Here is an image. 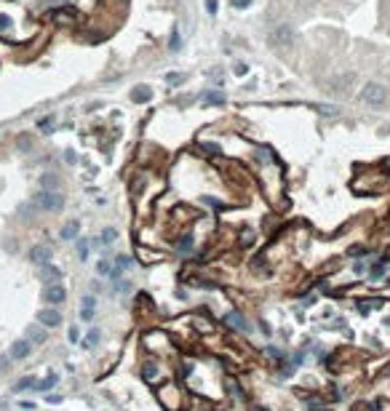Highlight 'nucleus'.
<instances>
[{"label":"nucleus","mask_w":390,"mask_h":411,"mask_svg":"<svg viewBox=\"0 0 390 411\" xmlns=\"http://www.w3.org/2000/svg\"><path fill=\"white\" fill-rule=\"evenodd\" d=\"M38 321H41V326H45V329H54V326L62 323V312H56V310H41L38 312Z\"/></svg>","instance_id":"nucleus-4"},{"label":"nucleus","mask_w":390,"mask_h":411,"mask_svg":"<svg viewBox=\"0 0 390 411\" xmlns=\"http://www.w3.org/2000/svg\"><path fill=\"white\" fill-rule=\"evenodd\" d=\"M67 339H70V342H81V331H78L75 326H72V329H70V334H67Z\"/></svg>","instance_id":"nucleus-29"},{"label":"nucleus","mask_w":390,"mask_h":411,"mask_svg":"<svg viewBox=\"0 0 390 411\" xmlns=\"http://www.w3.org/2000/svg\"><path fill=\"white\" fill-rule=\"evenodd\" d=\"M78 257L81 259L88 257V240H78Z\"/></svg>","instance_id":"nucleus-22"},{"label":"nucleus","mask_w":390,"mask_h":411,"mask_svg":"<svg viewBox=\"0 0 390 411\" xmlns=\"http://www.w3.org/2000/svg\"><path fill=\"white\" fill-rule=\"evenodd\" d=\"M206 11L209 14H217V0H206Z\"/></svg>","instance_id":"nucleus-31"},{"label":"nucleus","mask_w":390,"mask_h":411,"mask_svg":"<svg viewBox=\"0 0 390 411\" xmlns=\"http://www.w3.org/2000/svg\"><path fill=\"white\" fill-rule=\"evenodd\" d=\"M99 334H102V331L91 329V331H88V336H86V342H83V344H86V347H94V344L99 342Z\"/></svg>","instance_id":"nucleus-18"},{"label":"nucleus","mask_w":390,"mask_h":411,"mask_svg":"<svg viewBox=\"0 0 390 411\" xmlns=\"http://www.w3.org/2000/svg\"><path fill=\"white\" fill-rule=\"evenodd\" d=\"M35 206L43 208V211H59L64 206V198L56 190H41L35 195Z\"/></svg>","instance_id":"nucleus-2"},{"label":"nucleus","mask_w":390,"mask_h":411,"mask_svg":"<svg viewBox=\"0 0 390 411\" xmlns=\"http://www.w3.org/2000/svg\"><path fill=\"white\" fill-rule=\"evenodd\" d=\"M369 275H372V280H380L382 275H385V267H382V264L372 267V270H369Z\"/></svg>","instance_id":"nucleus-24"},{"label":"nucleus","mask_w":390,"mask_h":411,"mask_svg":"<svg viewBox=\"0 0 390 411\" xmlns=\"http://www.w3.org/2000/svg\"><path fill=\"white\" fill-rule=\"evenodd\" d=\"M380 304H382L380 299H374V302H369V299H366V302H358V310L366 312V310H372V307H380Z\"/></svg>","instance_id":"nucleus-21"},{"label":"nucleus","mask_w":390,"mask_h":411,"mask_svg":"<svg viewBox=\"0 0 390 411\" xmlns=\"http://www.w3.org/2000/svg\"><path fill=\"white\" fill-rule=\"evenodd\" d=\"M131 96H134V102L144 104V102L153 99V88H150V86H136L134 91H131Z\"/></svg>","instance_id":"nucleus-9"},{"label":"nucleus","mask_w":390,"mask_h":411,"mask_svg":"<svg viewBox=\"0 0 390 411\" xmlns=\"http://www.w3.org/2000/svg\"><path fill=\"white\" fill-rule=\"evenodd\" d=\"M30 259L35 264H48V259H51V249L48 246H35V249L30 251Z\"/></svg>","instance_id":"nucleus-6"},{"label":"nucleus","mask_w":390,"mask_h":411,"mask_svg":"<svg viewBox=\"0 0 390 411\" xmlns=\"http://www.w3.org/2000/svg\"><path fill=\"white\" fill-rule=\"evenodd\" d=\"M56 182H59V179H56L54 174H43V176H41V185H43V190H54V187H56Z\"/></svg>","instance_id":"nucleus-15"},{"label":"nucleus","mask_w":390,"mask_h":411,"mask_svg":"<svg viewBox=\"0 0 390 411\" xmlns=\"http://www.w3.org/2000/svg\"><path fill=\"white\" fill-rule=\"evenodd\" d=\"M94 307H96V299L91 297H83V302H81V318L83 321H91V318H94Z\"/></svg>","instance_id":"nucleus-8"},{"label":"nucleus","mask_w":390,"mask_h":411,"mask_svg":"<svg viewBox=\"0 0 390 411\" xmlns=\"http://www.w3.org/2000/svg\"><path fill=\"white\" fill-rule=\"evenodd\" d=\"M51 120H54V117H41V120H38V128L48 131V128H51Z\"/></svg>","instance_id":"nucleus-28"},{"label":"nucleus","mask_w":390,"mask_h":411,"mask_svg":"<svg viewBox=\"0 0 390 411\" xmlns=\"http://www.w3.org/2000/svg\"><path fill=\"white\" fill-rule=\"evenodd\" d=\"M203 99L209 104H222V94H217V91H209V94H203Z\"/></svg>","instance_id":"nucleus-20"},{"label":"nucleus","mask_w":390,"mask_h":411,"mask_svg":"<svg viewBox=\"0 0 390 411\" xmlns=\"http://www.w3.org/2000/svg\"><path fill=\"white\" fill-rule=\"evenodd\" d=\"M64 297H67V294H64V286L62 283H51V286H45V291H43V299L48 304H62Z\"/></svg>","instance_id":"nucleus-3"},{"label":"nucleus","mask_w":390,"mask_h":411,"mask_svg":"<svg viewBox=\"0 0 390 411\" xmlns=\"http://www.w3.org/2000/svg\"><path fill=\"white\" fill-rule=\"evenodd\" d=\"M166 83H169V86H176V83H182V75L179 73H169L166 75Z\"/></svg>","instance_id":"nucleus-26"},{"label":"nucleus","mask_w":390,"mask_h":411,"mask_svg":"<svg viewBox=\"0 0 390 411\" xmlns=\"http://www.w3.org/2000/svg\"><path fill=\"white\" fill-rule=\"evenodd\" d=\"M56 382H59V376H56V374H48L45 379H41V382L35 384V390H38V393H45V390H51Z\"/></svg>","instance_id":"nucleus-13"},{"label":"nucleus","mask_w":390,"mask_h":411,"mask_svg":"<svg viewBox=\"0 0 390 411\" xmlns=\"http://www.w3.org/2000/svg\"><path fill=\"white\" fill-rule=\"evenodd\" d=\"M350 254H353V257H363V254H366V249H353Z\"/></svg>","instance_id":"nucleus-36"},{"label":"nucleus","mask_w":390,"mask_h":411,"mask_svg":"<svg viewBox=\"0 0 390 411\" xmlns=\"http://www.w3.org/2000/svg\"><path fill=\"white\" fill-rule=\"evenodd\" d=\"M235 75H246V64H235Z\"/></svg>","instance_id":"nucleus-33"},{"label":"nucleus","mask_w":390,"mask_h":411,"mask_svg":"<svg viewBox=\"0 0 390 411\" xmlns=\"http://www.w3.org/2000/svg\"><path fill=\"white\" fill-rule=\"evenodd\" d=\"M230 3H233L235 8H249V5H251V0H230Z\"/></svg>","instance_id":"nucleus-30"},{"label":"nucleus","mask_w":390,"mask_h":411,"mask_svg":"<svg viewBox=\"0 0 390 411\" xmlns=\"http://www.w3.org/2000/svg\"><path fill=\"white\" fill-rule=\"evenodd\" d=\"M8 24H11L8 16H0V27H8Z\"/></svg>","instance_id":"nucleus-35"},{"label":"nucleus","mask_w":390,"mask_h":411,"mask_svg":"<svg viewBox=\"0 0 390 411\" xmlns=\"http://www.w3.org/2000/svg\"><path fill=\"white\" fill-rule=\"evenodd\" d=\"M388 99V91L380 86V83H366L361 91V102L363 104H369V107H382Z\"/></svg>","instance_id":"nucleus-1"},{"label":"nucleus","mask_w":390,"mask_h":411,"mask_svg":"<svg viewBox=\"0 0 390 411\" xmlns=\"http://www.w3.org/2000/svg\"><path fill=\"white\" fill-rule=\"evenodd\" d=\"M45 401H48V403H62V398H59V395H48Z\"/></svg>","instance_id":"nucleus-34"},{"label":"nucleus","mask_w":390,"mask_h":411,"mask_svg":"<svg viewBox=\"0 0 390 411\" xmlns=\"http://www.w3.org/2000/svg\"><path fill=\"white\" fill-rule=\"evenodd\" d=\"M176 249H179L182 254H187L190 249H193V232H184L179 238V243H176Z\"/></svg>","instance_id":"nucleus-14"},{"label":"nucleus","mask_w":390,"mask_h":411,"mask_svg":"<svg viewBox=\"0 0 390 411\" xmlns=\"http://www.w3.org/2000/svg\"><path fill=\"white\" fill-rule=\"evenodd\" d=\"M112 240H115V230L112 227H107V230L99 235V243H112Z\"/></svg>","instance_id":"nucleus-19"},{"label":"nucleus","mask_w":390,"mask_h":411,"mask_svg":"<svg viewBox=\"0 0 390 411\" xmlns=\"http://www.w3.org/2000/svg\"><path fill=\"white\" fill-rule=\"evenodd\" d=\"M78 232H81V224H78L75 219H72V222H67V224L62 227V238H64V240H72V238H78Z\"/></svg>","instance_id":"nucleus-11"},{"label":"nucleus","mask_w":390,"mask_h":411,"mask_svg":"<svg viewBox=\"0 0 390 411\" xmlns=\"http://www.w3.org/2000/svg\"><path fill=\"white\" fill-rule=\"evenodd\" d=\"M224 321H227L230 326H235V329H241V331H243V329H246V321H243V318H241V315H235V312H230V315H227V318H224Z\"/></svg>","instance_id":"nucleus-16"},{"label":"nucleus","mask_w":390,"mask_h":411,"mask_svg":"<svg viewBox=\"0 0 390 411\" xmlns=\"http://www.w3.org/2000/svg\"><path fill=\"white\" fill-rule=\"evenodd\" d=\"M96 272H99V275H110V264H107V262H104V259H102V262L96 264Z\"/></svg>","instance_id":"nucleus-27"},{"label":"nucleus","mask_w":390,"mask_h":411,"mask_svg":"<svg viewBox=\"0 0 390 411\" xmlns=\"http://www.w3.org/2000/svg\"><path fill=\"white\" fill-rule=\"evenodd\" d=\"M30 350H32L30 339H16V342L11 344V358H14V361H24V358L30 355Z\"/></svg>","instance_id":"nucleus-5"},{"label":"nucleus","mask_w":390,"mask_h":411,"mask_svg":"<svg viewBox=\"0 0 390 411\" xmlns=\"http://www.w3.org/2000/svg\"><path fill=\"white\" fill-rule=\"evenodd\" d=\"M35 384H38L35 376H24V379H19L14 384V390H16V393H24V390H35Z\"/></svg>","instance_id":"nucleus-12"},{"label":"nucleus","mask_w":390,"mask_h":411,"mask_svg":"<svg viewBox=\"0 0 390 411\" xmlns=\"http://www.w3.org/2000/svg\"><path fill=\"white\" fill-rule=\"evenodd\" d=\"M169 48H171V51L182 48V37H179V32H174V35H171V43H169Z\"/></svg>","instance_id":"nucleus-25"},{"label":"nucleus","mask_w":390,"mask_h":411,"mask_svg":"<svg viewBox=\"0 0 390 411\" xmlns=\"http://www.w3.org/2000/svg\"><path fill=\"white\" fill-rule=\"evenodd\" d=\"M27 334H30L32 342H45V331H43V329H38V326H32Z\"/></svg>","instance_id":"nucleus-17"},{"label":"nucleus","mask_w":390,"mask_h":411,"mask_svg":"<svg viewBox=\"0 0 390 411\" xmlns=\"http://www.w3.org/2000/svg\"><path fill=\"white\" fill-rule=\"evenodd\" d=\"M142 374H144V379H155L158 369L153 366V363H147V366H144V369H142Z\"/></svg>","instance_id":"nucleus-23"},{"label":"nucleus","mask_w":390,"mask_h":411,"mask_svg":"<svg viewBox=\"0 0 390 411\" xmlns=\"http://www.w3.org/2000/svg\"><path fill=\"white\" fill-rule=\"evenodd\" d=\"M201 147L209 149V152H219V147H217V145H209V142H201Z\"/></svg>","instance_id":"nucleus-32"},{"label":"nucleus","mask_w":390,"mask_h":411,"mask_svg":"<svg viewBox=\"0 0 390 411\" xmlns=\"http://www.w3.org/2000/svg\"><path fill=\"white\" fill-rule=\"evenodd\" d=\"M275 40H278V43H292L294 40V30L286 27V24H281V27L275 30Z\"/></svg>","instance_id":"nucleus-10"},{"label":"nucleus","mask_w":390,"mask_h":411,"mask_svg":"<svg viewBox=\"0 0 390 411\" xmlns=\"http://www.w3.org/2000/svg\"><path fill=\"white\" fill-rule=\"evenodd\" d=\"M41 275H43L45 283L51 286V283H59V280H62V270H59V267H54V264H43Z\"/></svg>","instance_id":"nucleus-7"}]
</instances>
